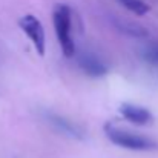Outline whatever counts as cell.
Segmentation results:
<instances>
[{
  "mask_svg": "<svg viewBox=\"0 0 158 158\" xmlns=\"http://www.w3.org/2000/svg\"><path fill=\"white\" fill-rule=\"evenodd\" d=\"M80 68L91 77H103L106 74V66L102 60H98L95 55L85 54L80 57Z\"/></svg>",
  "mask_w": 158,
  "mask_h": 158,
  "instance_id": "cell-5",
  "label": "cell"
},
{
  "mask_svg": "<svg viewBox=\"0 0 158 158\" xmlns=\"http://www.w3.org/2000/svg\"><path fill=\"white\" fill-rule=\"evenodd\" d=\"M55 34L60 42V48L64 57H72L75 52V45L72 39V19H71V9L66 5L55 6L52 14Z\"/></svg>",
  "mask_w": 158,
  "mask_h": 158,
  "instance_id": "cell-2",
  "label": "cell"
},
{
  "mask_svg": "<svg viewBox=\"0 0 158 158\" xmlns=\"http://www.w3.org/2000/svg\"><path fill=\"white\" fill-rule=\"evenodd\" d=\"M120 114L131 123L135 124H149L152 123V114L146 107L132 105V103H123L120 106Z\"/></svg>",
  "mask_w": 158,
  "mask_h": 158,
  "instance_id": "cell-4",
  "label": "cell"
},
{
  "mask_svg": "<svg viewBox=\"0 0 158 158\" xmlns=\"http://www.w3.org/2000/svg\"><path fill=\"white\" fill-rule=\"evenodd\" d=\"M105 132L107 135V138L124 149H131V151H154L158 148V143L146 135H140L135 132H129L120 127H115L112 124H106Z\"/></svg>",
  "mask_w": 158,
  "mask_h": 158,
  "instance_id": "cell-1",
  "label": "cell"
},
{
  "mask_svg": "<svg viewBox=\"0 0 158 158\" xmlns=\"http://www.w3.org/2000/svg\"><path fill=\"white\" fill-rule=\"evenodd\" d=\"M120 3L137 15H144L149 11V5L143 0H120Z\"/></svg>",
  "mask_w": 158,
  "mask_h": 158,
  "instance_id": "cell-7",
  "label": "cell"
},
{
  "mask_svg": "<svg viewBox=\"0 0 158 158\" xmlns=\"http://www.w3.org/2000/svg\"><path fill=\"white\" fill-rule=\"evenodd\" d=\"M48 120L51 121L52 126H55L60 131H63L66 135L74 137V138H83V132L80 131V127L72 124L71 121H68L66 118H63L60 115H55V114H48Z\"/></svg>",
  "mask_w": 158,
  "mask_h": 158,
  "instance_id": "cell-6",
  "label": "cell"
},
{
  "mask_svg": "<svg viewBox=\"0 0 158 158\" xmlns=\"http://www.w3.org/2000/svg\"><path fill=\"white\" fill-rule=\"evenodd\" d=\"M144 57H146L149 61H152V63H158V46L149 49L148 52L144 54Z\"/></svg>",
  "mask_w": 158,
  "mask_h": 158,
  "instance_id": "cell-8",
  "label": "cell"
},
{
  "mask_svg": "<svg viewBox=\"0 0 158 158\" xmlns=\"http://www.w3.org/2000/svg\"><path fill=\"white\" fill-rule=\"evenodd\" d=\"M19 25H20L22 31L28 35V39L32 42L37 54L40 57H43L45 51H46V40H45V29H43L40 20L32 14H26L19 20Z\"/></svg>",
  "mask_w": 158,
  "mask_h": 158,
  "instance_id": "cell-3",
  "label": "cell"
}]
</instances>
